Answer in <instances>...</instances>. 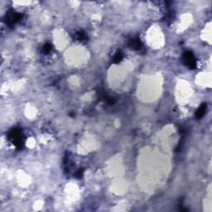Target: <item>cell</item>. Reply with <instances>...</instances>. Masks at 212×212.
<instances>
[{
    "label": "cell",
    "mask_w": 212,
    "mask_h": 212,
    "mask_svg": "<svg viewBox=\"0 0 212 212\" xmlns=\"http://www.w3.org/2000/svg\"><path fill=\"white\" fill-rule=\"evenodd\" d=\"M52 50V46L50 44H45V46H43V52L46 53V52H49Z\"/></svg>",
    "instance_id": "8"
},
{
    "label": "cell",
    "mask_w": 212,
    "mask_h": 212,
    "mask_svg": "<svg viewBox=\"0 0 212 212\" xmlns=\"http://www.w3.org/2000/svg\"><path fill=\"white\" fill-rule=\"evenodd\" d=\"M122 59H123V55H122V53H121V52H117V53L115 55L114 58H113V61L115 62V63H118V62H119V61H122Z\"/></svg>",
    "instance_id": "6"
},
{
    "label": "cell",
    "mask_w": 212,
    "mask_h": 212,
    "mask_svg": "<svg viewBox=\"0 0 212 212\" xmlns=\"http://www.w3.org/2000/svg\"><path fill=\"white\" fill-rule=\"evenodd\" d=\"M21 14H19L18 12H16L14 11L8 12L6 14V23L8 25H13L14 23H16L21 19Z\"/></svg>",
    "instance_id": "3"
},
{
    "label": "cell",
    "mask_w": 212,
    "mask_h": 212,
    "mask_svg": "<svg viewBox=\"0 0 212 212\" xmlns=\"http://www.w3.org/2000/svg\"><path fill=\"white\" fill-rule=\"evenodd\" d=\"M206 111V104H201V106L199 107L198 110L196 111V113H195V117H196L197 119H201V117L205 115Z\"/></svg>",
    "instance_id": "5"
},
{
    "label": "cell",
    "mask_w": 212,
    "mask_h": 212,
    "mask_svg": "<svg viewBox=\"0 0 212 212\" xmlns=\"http://www.w3.org/2000/svg\"><path fill=\"white\" fill-rule=\"evenodd\" d=\"M77 39L79 41H85L86 39V35L84 32H80L77 33Z\"/></svg>",
    "instance_id": "7"
},
{
    "label": "cell",
    "mask_w": 212,
    "mask_h": 212,
    "mask_svg": "<svg viewBox=\"0 0 212 212\" xmlns=\"http://www.w3.org/2000/svg\"><path fill=\"white\" fill-rule=\"evenodd\" d=\"M8 139L16 148H22L24 143V139H23V134L22 131L18 128H14L12 129L11 131L8 133Z\"/></svg>",
    "instance_id": "1"
},
{
    "label": "cell",
    "mask_w": 212,
    "mask_h": 212,
    "mask_svg": "<svg viewBox=\"0 0 212 212\" xmlns=\"http://www.w3.org/2000/svg\"><path fill=\"white\" fill-rule=\"evenodd\" d=\"M128 45L131 48H133V50H136V51H140L143 48V44H142L140 39H138V38L130 39L129 42H128Z\"/></svg>",
    "instance_id": "4"
},
{
    "label": "cell",
    "mask_w": 212,
    "mask_h": 212,
    "mask_svg": "<svg viewBox=\"0 0 212 212\" xmlns=\"http://www.w3.org/2000/svg\"><path fill=\"white\" fill-rule=\"evenodd\" d=\"M183 59L186 64L188 66V67H190L191 69H195L196 67V60H195L194 55L192 54V52H185L183 55Z\"/></svg>",
    "instance_id": "2"
},
{
    "label": "cell",
    "mask_w": 212,
    "mask_h": 212,
    "mask_svg": "<svg viewBox=\"0 0 212 212\" xmlns=\"http://www.w3.org/2000/svg\"><path fill=\"white\" fill-rule=\"evenodd\" d=\"M82 175H83V171H82V170H79L78 172L75 173V176L77 178H80L82 177Z\"/></svg>",
    "instance_id": "9"
}]
</instances>
